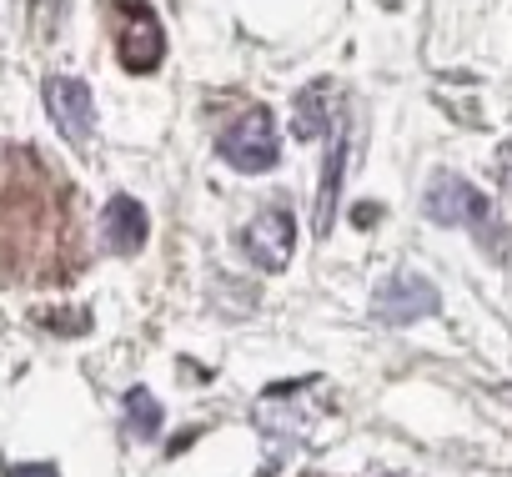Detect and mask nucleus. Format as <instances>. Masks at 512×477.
<instances>
[{
  "label": "nucleus",
  "mask_w": 512,
  "mask_h": 477,
  "mask_svg": "<svg viewBox=\"0 0 512 477\" xmlns=\"http://www.w3.org/2000/svg\"><path fill=\"white\" fill-rule=\"evenodd\" d=\"M422 216L437 221V226L482 231L492 247L502 242V231H497V221H492V201H487L472 181H462L457 171H432V176H427V186H422Z\"/></svg>",
  "instance_id": "f257e3e1"
},
{
  "label": "nucleus",
  "mask_w": 512,
  "mask_h": 477,
  "mask_svg": "<svg viewBox=\"0 0 512 477\" xmlns=\"http://www.w3.org/2000/svg\"><path fill=\"white\" fill-rule=\"evenodd\" d=\"M216 151H221L226 166H236V171H246V176L272 171V166L282 161V141H277V121H272V111L251 106L246 116H236V121L216 136Z\"/></svg>",
  "instance_id": "f03ea898"
},
{
  "label": "nucleus",
  "mask_w": 512,
  "mask_h": 477,
  "mask_svg": "<svg viewBox=\"0 0 512 477\" xmlns=\"http://www.w3.org/2000/svg\"><path fill=\"white\" fill-rule=\"evenodd\" d=\"M6 477H61L51 462H16V467H6Z\"/></svg>",
  "instance_id": "f8f14e48"
},
{
  "label": "nucleus",
  "mask_w": 512,
  "mask_h": 477,
  "mask_svg": "<svg viewBox=\"0 0 512 477\" xmlns=\"http://www.w3.org/2000/svg\"><path fill=\"white\" fill-rule=\"evenodd\" d=\"M437 307H442L437 287H432L427 277H417V272H397V277H387V282L377 287V302H372V312H377L382 327H412V322L432 317Z\"/></svg>",
  "instance_id": "20e7f679"
},
{
  "label": "nucleus",
  "mask_w": 512,
  "mask_h": 477,
  "mask_svg": "<svg viewBox=\"0 0 512 477\" xmlns=\"http://www.w3.org/2000/svg\"><path fill=\"white\" fill-rule=\"evenodd\" d=\"M126 427H131L141 442H151V437L161 432V402H156L146 387H131V392H126Z\"/></svg>",
  "instance_id": "1a4fd4ad"
},
{
  "label": "nucleus",
  "mask_w": 512,
  "mask_h": 477,
  "mask_svg": "<svg viewBox=\"0 0 512 477\" xmlns=\"http://www.w3.org/2000/svg\"><path fill=\"white\" fill-rule=\"evenodd\" d=\"M347 151H352V131H347V121H337L332 146H327V161H322V186H317V236L332 231L337 191H342V176H347Z\"/></svg>",
  "instance_id": "6e6552de"
},
{
  "label": "nucleus",
  "mask_w": 512,
  "mask_h": 477,
  "mask_svg": "<svg viewBox=\"0 0 512 477\" xmlns=\"http://www.w3.org/2000/svg\"><path fill=\"white\" fill-rule=\"evenodd\" d=\"M116 16H121V36H116V51H121V66L131 76H146L161 66L166 56V36H161V21L146 0H116Z\"/></svg>",
  "instance_id": "7ed1b4c3"
},
{
  "label": "nucleus",
  "mask_w": 512,
  "mask_h": 477,
  "mask_svg": "<svg viewBox=\"0 0 512 477\" xmlns=\"http://www.w3.org/2000/svg\"><path fill=\"white\" fill-rule=\"evenodd\" d=\"M327 121V86H307L297 96V136H317Z\"/></svg>",
  "instance_id": "9d476101"
},
{
  "label": "nucleus",
  "mask_w": 512,
  "mask_h": 477,
  "mask_svg": "<svg viewBox=\"0 0 512 477\" xmlns=\"http://www.w3.org/2000/svg\"><path fill=\"white\" fill-rule=\"evenodd\" d=\"M101 231H106V247L131 257L146 247V236H151V216L136 196H111L106 201V216H101Z\"/></svg>",
  "instance_id": "0eeeda50"
},
{
  "label": "nucleus",
  "mask_w": 512,
  "mask_h": 477,
  "mask_svg": "<svg viewBox=\"0 0 512 477\" xmlns=\"http://www.w3.org/2000/svg\"><path fill=\"white\" fill-rule=\"evenodd\" d=\"M51 322V332H86V312H61V317H46Z\"/></svg>",
  "instance_id": "9b49d317"
},
{
  "label": "nucleus",
  "mask_w": 512,
  "mask_h": 477,
  "mask_svg": "<svg viewBox=\"0 0 512 477\" xmlns=\"http://www.w3.org/2000/svg\"><path fill=\"white\" fill-rule=\"evenodd\" d=\"M292 242H297V221L292 211L282 206H267V211H256L241 231V252L262 267V272H282L292 262Z\"/></svg>",
  "instance_id": "39448f33"
},
{
  "label": "nucleus",
  "mask_w": 512,
  "mask_h": 477,
  "mask_svg": "<svg viewBox=\"0 0 512 477\" xmlns=\"http://www.w3.org/2000/svg\"><path fill=\"white\" fill-rule=\"evenodd\" d=\"M502 397H507V402H512V387H502Z\"/></svg>",
  "instance_id": "ddd939ff"
},
{
  "label": "nucleus",
  "mask_w": 512,
  "mask_h": 477,
  "mask_svg": "<svg viewBox=\"0 0 512 477\" xmlns=\"http://www.w3.org/2000/svg\"><path fill=\"white\" fill-rule=\"evenodd\" d=\"M46 111H51V121L61 126V136L66 141H91V131H96V101H91V86L86 81H76V76H51L46 81Z\"/></svg>",
  "instance_id": "423d86ee"
}]
</instances>
